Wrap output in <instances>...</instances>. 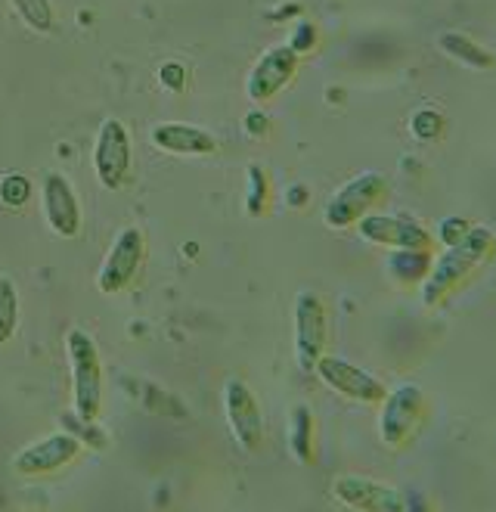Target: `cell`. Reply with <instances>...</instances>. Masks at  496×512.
I'll list each match as a JSON object with an SVG mask.
<instances>
[{
  "label": "cell",
  "mask_w": 496,
  "mask_h": 512,
  "mask_svg": "<svg viewBox=\"0 0 496 512\" xmlns=\"http://www.w3.org/2000/svg\"><path fill=\"white\" fill-rule=\"evenodd\" d=\"M69 360H72V388H75V416L97 423L103 410V360L84 329H72L66 336Z\"/></svg>",
  "instance_id": "obj_1"
},
{
  "label": "cell",
  "mask_w": 496,
  "mask_h": 512,
  "mask_svg": "<svg viewBox=\"0 0 496 512\" xmlns=\"http://www.w3.org/2000/svg\"><path fill=\"white\" fill-rule=\"evenodd\" d=\"M143 258H146V233L140 227H124L115 236V243H112V249L100 267V274H97L100 292L118 295V292L128 289L140 274Z\"/></svg>",
  "instance_id": "obj_2"
},
{
  "label": "cell",
  "mask_w": 496,
  "mask_h": 512,
  "mask_svg": "<svg viewBox=\"0 0 496 512\" xmlns=\"http://www.w3.org/2000/svg\"><path fill=\"white\" fill-rule=\"evenodd\" d=\"M93 171L106 190H121L131 174V137L118 118H106L93 143Z\"/></svg>",
  "instance_id": "obj_3"
},
{
  "label": "cell",
  "mask_w": 496,
  "mask_h": 512,
  "mask_svg": "<svg viewBox=\"0 0 496 512\" xmlns=\"http://www.w3.org/2000/svg\"><path fill=\"white\" fill-rule=\"evenodd\" d=\"M326 336H329V323H326L323 298L317 292H301L295 298V357L301 370L314 373L317 360L326 351Z\"/></svg>",
  "instance_id": "obj_4"
},
{
  "label": "cell",
  "mask_w": 496,
  "mask_h": 512,
  "mask_svg": "<svg viewBox=\"0 0 496 512\" xmlns=\"http://www.w3.org/2000/svg\"><path fill=\"white\" fill-rule=\"evenodd\" d=\"M224 410H227V423H230V432L239 441V447L248 450V454H255V450L264 444V413H261L255 391L242 379H227Z\"/></svg>",
  "instance_id": "obj_5"
},
{
  "label": "cell",
  "mask_w": 496,
  "mask_h": 512,
  "mask_svg": "<svg viewBox=\"0 0 496 512\" xmlns=\"http://www.w3.org/2000/svg\"><path fill=\"white\" fill-rule=\"evenodd\" d=\"M385 190H388V184H385L382 174H360V177L348 180V184L329 199L326 224L329 227L357 224L360 218H366L369 208L385 196Z\"/></svg>",
  "instance_id": "obj_6"
},
{
  "label": "cell",
  "mask_w": 496,
  "mask_h": 512,
  "mask_svg": "<svg viewBox=\"0 0 496 512\" xmlns=\"http://www.w3.org/2000/svg\"><path fill=\"white\" fill-rule=\"evenodd\" d=\"M81 441L72 435V432H56V435H47L35 444H28L25 450H19L16 460H13V472L16 475H50L56 469H66L69 463L78 460L81 454Z\"/></svg>",
  "instance_id": "obj_7"
},
{
  "label": "cell",
  "mask_w": 496,
  "mask_h": 512,
  "mask_svg": "<svg viewBox=\"0 0 496 512\" xmlns=\"http://www.w3.org/2000/svg\"><path fill=\"white\" fill-rule=\"evenodd\" d=\"M317 376L332 388V391H338V395H345V398H351V401H363V404H379V401H385V385L372 376V373H366V370H360V367H354V364H348V360H341V357H329V354H323L320 360H317Z\"/></svg>",
  "instance_id": "obj_8"
},
{
  "label": "cell",
  "mask_w": 496,
  "mask_h": 512,
  "mask_svg": "<svg viewBox=\"0 0 496 512\" xmlns=\"http://www.w3.org/2000/svg\"><path fill=\"white\" fill-rule=\"evenodd\" d=\"M41 202H44V218L56 236L75 239L81 233V202L66 174H56V171L44 174Z\"/></svg>",
  "instance_id": "obj_9"
},
{
  "label": "cell",
  "mask_w": 496,
  "mask_h": 512,
  "mask_svg": "<svg viewBox=\"0 0 496 512\" xmlns=\"http://www.w3.org/2000/svg\"><path fill=\"white\" fill-rule=\"evenodd\" d=\"M332 494L345 506L360 509V512H407V500H403V494L397 488L363 478V475L335 478Z\"/></svg>",
  "instance_id": "obj_10"
},
{
  "label": "cell",
  "mask_w": 496,
  "mask_h": 512,
  "mask_svg": "<svg viewBox=\"0 0 496 512\" xmlns=\"http://www.w3.org/2000/svg\"><path fill=\"white\" fill-rule=\"evenodd\" d=\"M295 69H298V53L292 47H273V50H267L255 63L252 75H248V84H245L248 100H255V103L273 100L279 90H283L292 81Z\"/></svg>",
  "instance_id": "obj_11"
},
{
  "label": "cell",
  "mask_w": 496,
  "mask_h": 512,
  "mask_svg": "<svg viewBox=\"0 0 496 512\" xmlns=\"http://www.w3.org/2000/svg\"><path fill=\"white\" fill-rule=\"evenodd\" d=\"M149 137H152L155 149H162L168 156L199 159V156H214L217 149H221L214 134H208L205 128H196V125H186V122H162L152 128Z\"/></svg>",
  "instance_id": "obj_12"
},
{
  "label": "cell",
  "mask_w": 496,
  "mask_h": 512,
  "mask_svg": "<svg viewBox=\"0 0 496 512\" xmlns=\"http://www.w3.org/2000/svg\"><path fill=\"white\" fill-rule=\"evenodd\" d=\"M422 413V391L413 385L397 388L394 395H385V410H382V438L385 444H403L407 435L416 429Z\"/></svg>",
  "instance_id": "obj_13"
},
{
  "label": "cell",
  "mask_w": 496,
  "mask_h": 512,
  "mask_svg": "<svg viewBox=\"0 0 496 512\" xmlns=\"http://www.w3.org/2000/svg\"><path fill=\"white\" fill-rule=\"evenodd\" d=\"M360 233L369 239V243H382V246H397V249H422L428 246L425 230H419L416 224L403 221V218H363Z\"/></svg>",
  "instance_id": "obj_14"
},
{
  "label": "cell",
  "mask_w": 496,
  "mask_h": 512,
  "mask_svg": "<svg viewBox=\"0 0 496 512\" xmlns=\"http://www.w3.org/2000/svg\"><path fill=\"white\" fill-rule=\"evenodd\" d=\"M19 326V289L10 277H0V345L16 336Z\"/></svg>",
  "instance_id": "obj_15"
},
{
  "label": "cell",
  "mask_w": 496,
  "mask_h": 512,
  "mask_svg": "<svg viewBox=\"0 0 496 512\" xmlns=\"http://www.w3.org/2000/svg\"><path fill=\"white\" fill-rule=\"evenodd\" d=\"M289 441H292V450H295V457L301 460V463H310V457H314V423H310V410L307 407H298L295 413H292V435H289Z\"/></svg>",
  "instance_id": "obj_16"
},
{
  "label": "cell",
  "mask_w": 496,
  "mask_h": 512,
  "mask_svg": "<svg viewBox=\"0 0 496 512\" xmlns=\"http://www.w3.org/2000/svg\"><path fill=\"white\" fill-rule=\"evenodd\" d=\"M13 10L25 19L28 28H35V32H53V7L50 0H10Z\"/></svg>",
  "instance_id": "obj_17"
},
{
  "label": "cell",
  "mask_w": 496,
  "mask_h": 512,
  "mask_svg": "<svg viewBox=\"0 0 496 512\" xmlns=\"http://www.w3.org/2000/svg\"><path fill=\"white\" fill-rule=\"evenodd\" d=\"M62 426H66V432H72L81 444L90 441L97 450H106V444H109V435L106 432H97V423H87V419H81L75 413L62 416Z\"/></svg>",
  "instance_id": "obj_18"
},
{
  "label": "cell",
  "mask_w": 496,
  "mask_h": 512,
  "mask_svg": "<svg viewBox=\"0 0 496 512\" xmlns=\"http://www.w3.org/2000/svg\"><path fill=\"white\" fill-rule=\"evenodd\" d=\"M0 199H4V205H10V208H22V205L31 199V184H28V177H22V174H7L4 180H0Z\"/></svg>",
  "instance_id": "obj_19"
},
{
  "label": "cell",
  "mask_w": 496,
  "mask_h": 512,
  "mask_svg": "<svg viewBox=\"0 0 496 512\" xmlns=\"http://www.w3.org/2000/svg\"><path fill=\"white\" fill-rule=\"evenodd\" d=\"M162 81H165L168 87H174V90H180V87H183V69H180L177 63H171V66H165V69H162Z\"/></svg>",
  "instance_id": "obj_20"
},
{
  "label": "cell",
  "mask_w": 496,
  "mask_h": 512,
  "mask_svg": "<svg viewBox=\"0 0 496 512\" xmlns=\"http://www.w3.org/2000/svg\"><path fill=\"white\" fill-rule=\"evenodd\" d=\"M248 122H252V134H261V122H267V118H261V115H252V118H248Z\"/></svg>",
  "instance_id": "obj_21"
}]
</instances>
